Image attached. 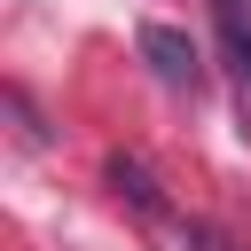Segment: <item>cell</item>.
I'll return each instance as SVG.
<instances>
[{"label":"cell","mask_w":251,"mask_h":251,"mask_svg":"<svg viewBox=\"0 0 251 251\" xmlns=\"http://www.w3.org/2000/svg\"><path fill=\"white\" fill-rule=\"evenodd\" d=\"M110 188H118V204H133V212H141L149 227H157V220L173 212V204H165V188H157V173H149L141 157H110Z\"/></svg>","instance_id":"2"},{"label":"cell","mask_w":251,"mask_h":251,"mask_svg":"<svg viewBox=\"0 0 251 251\" xmlns=\"http://www.w3.org/2000/svg\"><path fill=\"white\" fill-rule=\"evenodd\" d=\"M149 235H157L165 251H243L235 235H220V227H204V220H180V212H165Z\"/></svg>","instance_id":"3"},{"label":"cell","mask_w":251,"mask_h":251,"mask_svg":"<svg viewBox=\"0 0 251 251\" xmlns=\"http://www.w3.org/2000/svg\"><path fill=\"white\" fill-rule=\"evenodd\" d=\"M212 16H220L227 55H235V63H243V78H251V0H212Z\"/></svg>","instance_id":"4"},{"label":"cell","mask_w":251,"mask_h":251,"mask_svg":"<svg viewBox=\"0 0 251 251\" xmlns=\"http://www.w3.org/2000/svg\"><path fill=\"white\" fill-rule=\"evenodd\" d=\"M141 55H149V71H157L165 86H180V94L204 86V55H196L188 31H173V24H141Z\"/></svg>","instance_id":"1"},{"label":"cell","mask_w":251,"mask_h":251,"mask_svg":"<svg viewBox=\"0 0 251 251\" xmlns=\"http://www.w3.org/2000/svg\"><path fill=\"white\" fill-rule=\"evenodd\" d=\"M0 102H8V126H16V141H24V149H47V126H39V110H31V94H24V86H8Z\"/></svg>","instance_id":"5"}]
</instances>
